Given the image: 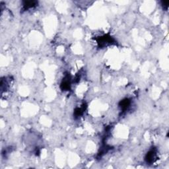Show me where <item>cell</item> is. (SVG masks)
<instances>
[{
  "mask_svg": "<svg viewBox=\"0 0 169 169\" xmlns=\"http://www.w3.org/2000/svg\"><path fill=\"white\" fill-rule=\"evenodd\" d=\"M97 40L99 47H105V46L111 44L114 42V39L112 36L108 35V34L99 37Z\"/></svg>",
  "mask_w": 169,
  "mask_h": 169,
  "instance_id": "1",
  "label": "cell"
},
{
  "mask_svg": "<svg viewBox=\"0 0 169 169\" xmlns=\"http://www.w3.org/2000/svg\"><path fill=\"white\" fill-rule=\"evenodd\" d=\"M157 158V152L155 149H152L147 153L145 160L147 164H152L155 161Z\"/></svg>",
  "mask_w": 169,
  "mask_h": 169,
  "instance_id": "2",
  "label": "cell"
},
{
  "mask_svg": "<svg viewBox=\"0 0 169 169\" xmlns=\"http://www.w3.org/2000/svg\"><path fill=\"white\" fill-rule=\"evenodd\" d=\"M71 87V79L69 75H66V76L63 79L62 82L61 83V89L63 91H68L70 89Z\"/></svg>",
  "mask_w": 169,
  "mask_h": 169,
  "instance_id": "3",
  "label": "cell"
},
{
  "mask_svg": "<svg viewBox=\"0 0 169 169\" xmlns=\"http://www.w3.org/2000/svg\"><path fill=\"white\" fill-rule=\"evenodd\" d=\"M131 104V102L128 98H125L124 100H122L120 103V107L121 108V110H122V111H126V110H127L128 108L130 107V105Z\"/></svg>",
  "mask_w": 169,
  "mask_h": 169,
  "instance_id": "4",
  "label": "cell"
},
{
  "mask_svg": "<svg viewBox=\"0 0 169 169\" xmlns=\"http://www.w3.org/2000/svg\"><path fill=\"white\" fill-rule=\"evenodd\" d=\"M84 110H85V106H84V104H83V105L81 107L76 108L74 112L75 117V118L80 117V116H81L83 114Z\"/></svg>",
  "mask_w": 169,
  "mask_h": 169,
  "instance_id": "5",
  "label": "cell"
},
{
  "mask_svg": "<svg viewBox=\"0 0 169 169\" xmlns=\"http://www.w3.org/2000/svg\"><path fill=\"white\" fill-rule=\"evenodd\" d=\"M37 4L36 1H24L23 2V9L25 10L28 9L33 8L34 6H36Z\"/></svg>",
  "mask_w": 169,
  "mask_h": 169,
  "instance_id": "6",
  "label": "cell"
}]
</instances>
